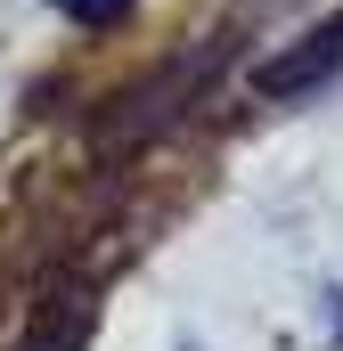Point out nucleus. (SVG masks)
Masks as SVG:
<instances>
[{"mask_svg": "<svg viewBox=\"0 0 343 351\" xmlns=\"http://www.w3.org/2000/svg\"><path fill=\"white\" fill-rule=\"evenodd\" d=\"M213 66H221V49H180L172 66L139 74V82L106 106V147H123V156H131V147H156L164 131H180V123H188V106H196L204 82H213Z\"/></svg>", "mask_w": 343, "mask_h": 351, "instance_id": "obj_1", "label": "nucleus"}, {"mask_svg": "<svg viewBox=\"0 0 343 351\" xmlns=\"http://www.w3.org/2000/svg\"><path fill=\"white\" fill-rule=\"evenodd\" d=\"M90 319H98V294H90L82 278H66V286L41 302V327L25 335V351H74L90 335Z\"/></svg>", "mask_w": 343, "mask_h": 351, "instance_id": "obj_3", "label": "nucleus"}, {"mask_svg": "<svg viewBox=\"0 0 343 351\" xmlns=\"http://www.w3.org/2000/svg\"><path fill=\"white\" fill-rule=\"evenodd\" d=\"M335 66H343V8L327 16V25H311L294 49L261 58V66H254V90H261V98H303V90H319V82H327Z\"/></svg>", "mask_w": 343, "mask_h": 351, "instance_id": "obj_2", "label": "nucleus"}, {"mask_svg": "<svg viewBox=\"0 0 343 351\" xmlns=\"http://www.w3.org/2000/svg\"><path fill=\"white\" fill-rule=\"evenodd\" d=\"M66 8H74V16H82V25H115V16H123V8H131V0H66Z\"/></svg>", "mask_w": 343, "mask_h": 351, "instance_id": "obj_4", "label": "nucleus"}]
</instances>
